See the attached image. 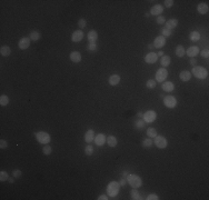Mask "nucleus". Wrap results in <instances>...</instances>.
Segmentation results:
<instances>
[{
	"label": "nucleus",
	"instance_id": "obj_51",
	"mask_svg": "<svg viewBox=\"0 0 209 200\" xmlns=\"http://www.w3.org/2000/svg\"><path fill=\"white\" fill-rule=\"evenodd\" d=\"M142 116H144V113H142V112H141V111H140V112H138V113H137V117H138V118H139V119H140V118H142Z\"/></svg>",
	"mask_w": 209,
	"mask_h": 200
},
{
	"label": "nucleus",
	"instance_id": "obj_23",
	"mask_svg": "<svg viewBox=\"0 0 209 200\" xmlns=\"http://www.w3.org/2000/svg\"><path fill=\"white\" fill-rule=\"evenodd\" d=\"M106 142H107V145L110 147V148H115L116 146H117V138H116L115 136H108L107 138H106Z\"/></svg>",
	"mask_w": 209,
	"mask_h": 200
},
{
	"label": "nucleus",
	"instance_id": "obj_19",
	"mask_svg": "<svg viewBox=\"0 0 209 200\" xmlns=\"http://www.w3.org/2000/svg\"><path fill=\"white\" fill-rule=\"evenodd\" d=\"M106 138H107V137L104 136V133H98V135L95 137L94 141L97 146H99V147H100V146H104V142H106Z\"/></svg>",
	"mask_w": 209,
	"mask_h": 200
},
{
	"label": "nucleus",
	"instance_id": "obj_29",
	"mask_svg": "<svg viewBox=\"0 0 209 200\" xmlns=\"http://www.w3.org/2000/svg\"><path fill=\"white\" fill-rule=\"evenodd\" d=\"M130 197H131V199L132 200H140L141 199V195L139 193V191H138L136 188H134V189L130 191Z\"/></svg>",
	"mask_w": 209,
	"mask_h": 200
},
{
	"label": "nucleus",
	"instance_id": "obj_30",
	"mask_svg": "<svg viewBox=\"0 0 209 200\" xmlns=\"http://www.w3.org/2000/svg\"><path fill=\"white\" fill-rule=\"evenodd\" d=\"M29 38L31 41H38V40L40 39V32L39 31H36V30H33L30 32V36H29Z\"/></svg>",
	"mask_w": 209,
	"mask_h": 200
},
{
	"label": "nucleus",
	"instance_id": "obj_36",
	"mask_svg": "<svg viewBox=\"0 0 209 200\" xmlns=\"http://www.w3.org/2000/svg\"><path fill=\"white\" fill-rule=\"evenodd\" d=\"M156 86H157V82H156V80H154V79H149L146 82V87L148 89H154Z\"/></svg>",
	"mask_w": 209,
	"mask_h": 200
},
{
	"label": "nucleus",
	"instance_id": "obj_47",
	"mask_svg": "<svg viewBox=\"0 0 209 200\" xmlns=\"http://www.w3.org/2000/svg\"><path fill=\"white\" fill-rule=\"evenodd\" d=\"M174 0H165V6L167 7V8H171L172 6H174Z\"/></svg>",
	"mask_w": 209,
	"mask_h": 200
},
{
	"label": "nucleus",
	"instance_id": "obj_26",
	"mask_svg": "<svg viewBox=\"0 0 209 200\" xmlns=\"http://www.w3.org/2000/svg\"><path fill=\"white\" fill-rule=\"evenodd\" d=\"M0 53H1L2 57H8V56H10V53H11L10 47H9V46H2V47L0 48Z\"/></svg>",
	"mask_w": 209,
	"mask_h": 200
},
{
	"label": "nucleus",
	"instance_id": "obj_42",
	"mask_svg": "<svg viewBox=\"0 0 209 200\" xmlns=\"http://www.w3.org/2000/svg\"><path fill=\"white\" fill-rule=\"evenodd\" d=\"M156 21L158 25H165V23H166V18H165L164 16H158Z\"/></svg>",
	"mask_w": 209,
	"mask_h": 200
},
{
	"label": "nucleus",
	"instance_id": "obj_28",
	"mask_svg": "<svg viewBox=\"0 0 209 200\" xmlns=\"http://www.w3.org/2000/svg\"><path fill=\"white\" fill-rule=\"evenodd\" d=\"M200 33H199L198 31H191L190 32V35H189V39L191 40V41H194V42H197L200 40Z\"/></svg>",
	"mask_w": 209,
	"mask_h": 200
},
{
	"label": "nucleus",
	"instance_id": "obj_44",
	"mask_svg": "<svg viewBox=\"0 0 209 200\" xmlns=\"http://www.w3.org/2000/svg\"><path fill=\"white\" fill-rule=\"evenodd\" d=\"M147 200H158L159 199V197L157 196L156 193H150V195H148V197L146 198Z\"/></svg>",
	"mask_w": 209,
	"mask_h": 200
},
{
	"label": "nucleus",
	"instance_id": "obj_27",
	"mask_svg": "<svg viewBox=\"0 0 209 200\" xmlns=\"http://www.w3.org/2000/svg\"><path fill=\"white\" fill-rule=\"evenodd\" d=\"M175 52H176V56L179 57V58H182L184 56H185V53H186V51H185V48L181 46V45H178L177 47H176V50H175Z\"/></svg>",
	"mask_w": 209,
	"mask_h": 200
},
{
	"label": "nucleus",
	"instance_id": "obj_17",
	"mask_svg": "<svg viewBox=\"0 0 209 200\" xmlns=\"http://www.w3.org/2000/svg\"><path fill=\"white\" fill-rule=\"evenodd\" d=\"M179 79L184 82H187L191 79V72L188 70H182L180 73H179Z\"/></svg>",
	"mask_w": 209,
	"mask_h": 200
},
{
	"label": "nucleus",
	"instance_id": "obj_32",
	"mask_svg": "<svg viewBox=\"0 0 209 200\" xmlns=\"http://www.w3.org/2000/svg\"><path fill=\"white\" fill-rule=\"evenodd\" d=\"M8 103H9V97L6 96V95H1V97H0V105H1L2 107H5V106H7Z\"/></svg>",
	"mask_w": 209,
	"mask_h": 200
},
{
	"label": "nucleus",
	"instance_id": "obj_5",
	"mask_svg": "<svg viewBox=\"0 0 209 200\" xmlns=\"http://www.w3.org/2000/svg\"><path fill=\"white\" fill-rule=\"evenodd\" d=\"M168 71L166 68H159V69L156 71V82H164V81H166L168 77Z\"/></svg>",
	"mask_w": 209,
	"mask_h": 200
},
{
	"label": "nucleus",
	"instance_id": "obj_37",
	"mask_svg": "<svg viewBox=\"0 0 209 200\" xmlns=\"http://www.w3.org/2000/svg\"><path fill=\"white\" fill-rule=\"evenodd\" d=\"M172 35V30H170V29H168V28H162L161 29V36H164L165 38H167V37H170Z\"/></svg>",
	"mask_w": 209,
	"mask_h": 200
},
{
	"label": "nucleus",
	"instance_id": "obj_20",
	"mask_svg": "<svg viewBox=\"0 0 209 200\" xmlns=\"http://www.w3.org/2000/svg\"><path fill=\"white\" fill-rule=\"evenodd\" d=\"M87 37H88L89 43H96V41L98 39V32L96 30H90L88 32V36Z\"/></svg>",
	"mask_w": 209,
	"mask_h": 200
},
{
	"label": "nucleus",
	"instance_id": "obj_21",
	"mask_svg": "<svg viewBox=\"0 0 209 200\" xmlns=\"http://www.w3.org/2000/svg\"><path fill=\"white\" fill-rule=\"evenodd\" d=\"M197 11H198L200 15H206L209 11V7L206 2H201L197 6Z\"/></svg>",
	"mask_w": 209,
	"mask_h": 200
},
{
	"label": "nucleus",
	"instance_id": "obj_43",
	"mask_svg": "<svg viewBox=\"0 0 209 200\" xmlns=\"http://www.w3.org/2000/svg\"><path fill=\"white\" fill-rule=\"evenodd\" d=\"M12 176H13V178H20L21 171L19 169H15L12 171Z\"/></svg>",
	"mask_w": 209,
	"mask_h": 200
},
{
	"label": "nucleus",
	"instance_id": "obj_16",
	"mask_svg": "<svg viewBox=\"0 0 209 200\" xmlns=\"http://www.w3.org/2000/svg\"><path fill=\"white\" fill-rule=\"evenodd\" d=\"M69 58L75 63H79L81 61V53L79 51H73V52H70Z\"/></svg>",
	"mask_w": 209,
	"mask_h": 200
},
{
	"label": "nucleus",
	"instance_id": "obj_31",
	"mask_svg": "<svg viewBox=\"0 0 209 200\" xmlns=\"http://www.w3.org/2000/svg\"><path fill=\"white\" fill-rule=\"evenodd\" d=\"M152 145H154V142H152L151 138H149V137H147L146 139L142 140V147L144 148H151Z\"/></svg>",
	"mask_w": 209,
	"mask_h": 200
},
{
	"label": "nucleus",
	"instance_id": "obj_35",
	"mask_svg": "<svg viewBox=\"0 0 209 200\" xmlns=\"http://www.w3.org/2000/svg\"><path fill=\"white\" fill-rule=\"evenodd\" d=\"M147 136L149 138H155L157 136V130L155 128H148L147 129Z\"/></svg>",
	"mask_w": 209,
	"mask_h": 200
},
{
	"label": "nucleus",
	"instance_id": "obj_15",
	"mask_svg": "<svg viewBox=\"0 0 209 200\" xmlns=\"http://www.w3.org/2000/svg\"><path fill=\"white\" fill-rule=\"evenodd\" d=\"M157 60H158V56L155 52H149L145 56V61L147 63H155L157 62Z\"/></svg>",
	"mask_w": 209,
	"mask_h": 200
},
{
	"label": "nucleus",
	"instance_id": "obj_41",
	"mask_svg": "<svg viewBox=\"0 0 209 200\" xmlns=\"http://www.w3.org/2000/svg\"><path fill=\"white\" fill-rule=\"evenodd\" d=\"M98 47H97V43H89L87 46V50L90 51V52H94V51H97Z\"/></svg>",
	"mask_w": 209,
	"mask_h": 200
},
{
	"label": "nucleus",
	"instance_id": "obj_40",
	"mask_svg": "<svg viewBox=\"0 0 209 200\" xmlns=\"http://www.w3.org/2000/svg\"><path fill=\"white\" fill-rule=\"evenodd\" d=\"M87 26V20L86 19H84V18H81V19H79L78 20V27L80 28V30L81 29H84L85 27Z\"/></svg>",
	"mask_w": 209,
	"mask_h": 200
},
{
	"label": "nucleus",
	"instance_id": "obj_53",
	"mask_svg": "<svg viewBox=\"0 0 209 200\" xmlns=\"http://www.w3.org/2000/svg\"><path fill=\"white\" fill-rule=\"evenodd\" d=\"M154 48H155V47H154V45H152V43H149V45H148V49L152 50Z\"/></svg>",
	"mask_w": 209,
	"mask_h": 200
},
{
	"label": "nucleus",
	"instance_id": "obj_39",
	"mask_svg": "<svg viewBox=\"0 0 209 200\" xmlns=\"http://www.w3.org/2000/svg\"><path fill=\"white\" fill-rule=\"evenodd\" d=\"M8 179H9V175H8V172L2 170V171L0 172V181H7Z\"/></svg>",
	"mask_w": 209,
	"mask_h": 200
},
{
	"label": "nucleus",
	"instance_id": "obj_50",
	"mask_svg": "<svg viewBox=\"0 0 209 200\" xmlns=\"http://www.w3.org/2000/svg\"><path fill=\"white\" fill-rule=\"evenodd\" d=\"M108 196H106V195H100L99 197H98V200H108Z\"/></svg>",
	"mask_w": 209,
	"mask_h": 200
},
{
	"label": "nucleus",
	"instance_id": "obj_13",
	"mask_svg": "<svg viewBox=\"0 0 209 200\" xmlns=\"http://www.w3.org/2000/svg\"><path fill=\"white\" fill-rule=\"evenodd\" d=\"M198 53H199V48L197 46H191V47H189L188 49L186 50V55L188 57H190V58H195Z\"/></svg>",
	"mask_w": 209,
	"mask_h": 200
},
{
	"label": "nucleus",
	"instance_id": "obj_48",
	"mask_svg": "<svg viewBox=\"0 0 209 200\" xmlns=\"http://www.w3.org/2000/svg\"><path fill=\"white\" fill-rule=\"evenodd\" d=\"M189 63H190L192 67H195V66H196V63H197V59H196V58H190Z\"/></svg>",
	"mask_w": 209,
	"mask_h": 200
},
{
	"label": "nucleus",
	"instance_id": "obj_52",
	"mask_svg": "<svg viewBox=\"0 0 209 200\" xmlns=\"http://www.w3.org/2000/svg\"><path fill=\"white\" fill-rule=\"evenodd\" d=\"M157 56H158V57H160V56H161V57H162V56H164V51H161V50H160V51H158V53H157Z\"/></svg>",
	"mask_w": 209,
	"mask_h": 200
},
{
	"label": "nucleus",
	"instance_id": "obj_1",
	"mask_svg": "<svg viewBox=\"0 0 209 200\" xmlns=\"http://www.w3.org/2000/svg\"><path fill=\"white\" fill-rule=\"evenodd\" d=\"M126 180H127V183H129L130 187H132V188L138 189L142 186V179L138 175H135V173H129L126 177Z\"/></svg>",
	"mask_w": 209,
	"mask_h": 200
},
{
	"label": "nucleus",
	"instance_id": "obj_6",
	"mask_svg": "<svg viewBox=\"0 0 209 200\" xmlns=\"http://www.w3.org/2000/svg\"><path fill=\"white\" fill-rule=\"evenodd\" d=\"M154 143H155V146H156L158 149H165V148L168 146L167 139H166L165 137H162V136H158V135L155 137Z\"/></svg>",
	"mask_w": 209,
	"mask_h": 200
},
{
	"label": "nucleus",
	"instance_id": "obj_24",
	"mask_svg": "<svg viewBox=\"0 0 209 200\" xmlns=\"http://www.w3.org/2000/svg\"><path fill=\"white\" fill-rule=\"evenodd\" d=\"M170 62H171V58H170V56H168V55H164V56L161 57V59H160V65L162 66V68L168 67V66L170 65Z\"/></svg>",
	"mask_w": 209,
	"mask_h": 200
},
{
	"label": "nucleus",
	"instance_id": "obj_10",
	"mask_svg": "<svg viewBox=\"0 0 209 200\" xmlns=\"http://www.w3.org/2000/svg\"><path fill=\"white\" fill-rule=\"evenodd\" d=\"M30 38L29 37H22L19 41H18V47H19V49L21 50H26L29 48V46H30Z\"/></svg>",
	"mask_w": 209,
	"mask_h": 200
},
{
	"label": "nucleus",
	"instance_id": "obj_54",
	"mask_svg": "<svg viewBox=\"0 0 209 200\" xmlns=\"http://www.w3.org/2000/svg\"><path fill=\"white\" fill-rule=\"evenodd\" d=\"M128 175H129V173H128L127 171H124V172H122V176H124V178H126V177H127Z\"/></svg>",
	"mask_w": 209,
	"mask_h": 200
},
{
	"label": "nucleus",
	"instance_id": "obj_34",
	"mask_svg": "<svg viewBox=\"0 0 209 200\" xmlns=\"http://www.w3.org/2000/svg\"><path fill=\"white\" fill-rule=\"evenodd\" d=\"M42 152H43V155H46V156L51 155V152H52L51 146H49V145H45V146H43V148H42Z\"/></svg>",
	"mask_w": 209,
	"mask_h": 200
},
{
	"label": "nucleus",
	"instance_id": "obj_55",
	"mask_svg": "<svg viewBox=\"0 0 209 200\" xmlns=\"http://www.w3.org/2000/svg\"><path fill=\"white\" fill-rule=\"evenodd\" d=\"M13 181H15L13 178H9V179H8V182H10V183H13Z\"/></svg>",
	"mask_w": 209,
	"mask_h": 200
},
{
	"label": "nucleus",
	"instance_id": "obj_3",
	"mask_svg": "<svg viewBox=\"0 0 209 200\" xmlns=\"http://www.w3.org/2000/svg\"><path fill=\"white\" fill-rule=\"evenodd\" d=\"M35 138L41 145H48L51 141L50 135L48 132H46V131H38V132H36L35 133Z\"/></svg>",
	"mask_w": 209,
	"mask_h": 200
},
{
	"label": "nucleus",
	"instance_id": "obj_11",
	"mask_svg": "<svg viewBox=\"0 0 209 200\" xmlns=\"http://www.w3.org/2000/svg\"><path fill=\"white\" fill-rule=\"evenodd\" d=\"M83 39H84V31L83 30L79 29L73 31V35H71V40L73 42H80Z\"/></svg>",
	"mask_w": 209,
	"mask_h": 200
},
{
	"label": "nucleus",
	"instance_id": "obj_8",
	"mask_svg": "<svg viewBox=\"0 0 209 200\" xmlns=\"http://www.w3.org/2000/svg\"><path fill=\"white\" fill-rule=\"evenodd\" d=\"M142 119H144L145 122L151 123V122H154V121L157 119V112L156 111H154V110H148V111H146V112L144 113Z\"/></svg>",
	"mask_w": 209,
	"mask_h": 200
},
{
	"label": "nucleus",
	"instance_id": "obj_38",
	"mask_svg": "<svg viewBox=\"0 0 209 200\" xmlns=\"http://www.w3.org/2000/svg\"><path fill=\"white\" fill-rule=\"evenodd\" d=\"M85 153L87 155V156H91L93 153H94V146H91V145H87V147L85 148Z\"/></svg>",
	"mask_w": 209,
	"mask_h": 200
},
{
	"label": "nucleus",
	"instance_id": "obj_33",
	"mask_svg": "<svg viewBox=\"0 0 209 200\" xmlns=\"http://www.w3.org/2000/svg\"><path fill=\"white\" fill-rule=\"evenodd\" d=\"M145 121H144V119L142 120H140V119H138V120H136V122H135V127H136L137 129L139 130H141V129H144L145 128Z\"/></svg>",
	"mask_w": 209,
	"mask_h": 200
},
{
	"label": "nucleus",
	"instance_id": "obj_12",
	"mask_svg": "<svg viewBox=\"0 0 209 200\" xmlns=\"http://www.w3.org/2000/svg\"><path fill=\"white\" fill-rule=\"evenodd\" d=\"M162 11H164V7H162L161 5H155V6H152L151 9H150V15L157 16V17H158V16H161Z\"/></svg>",
	"mask_w": 209,
	"mask_h": 200
},
{
	"label": "nucleus",
	"instance_id": "obj_9",
	"mask_svg": "<svg viewBox=\"0 0 209 200\" xmlns=\"http://www.w3.org/2000/svg\"><path fill=\"white\" fill-rule=\"evenodd\" d=\"M154 47L157 48V49H160V48H162L165 45H166V38L164 37V36H157L155 40H154Z\"/></svg>",
	"mask_w": 209,
	"mask_h": 200
},
{
	"label": "nucleus",
	"instance_id": "obj_4",
	"mask_svg": "<svg viewBox=\"0 0 209 200\" xmlns=\"http://www.w3.org/2000/svg\"><path fill=\"white\" fill-rule=\"evenodd\" d=\"M120 189V185L117 181H110L107 186V193L109 197H116L119 192Z\"/></svg>",
	"mask_w": 209,
	"mask_h": 200
},
{
	"label": "nucleus",
	"instance_id": "obj_46",
	"mask_svg": "<svg viewBox=\"0 0 209 200\" xmlns=\"http://www.w3.org/2000/svg\"><path fill=\"white\" fill-rule=\"evenodd\" d=\"M200 55H201V57H204V58H206V59H208L209 57V50L208 49H204L201 52H200Z\"/></svg>",
	"mask_w": 209,
	"mask_h": 200
},
{
	"label": "nucleus",
	"instance_id": "obj_18",
	"mask_svg": "<svg viewBox=\"0 0 209 200\" xmlns=\"http://www.w3.org/2000/svg\"><path fill=\"white\" fill-rule=\"evenodd\" d=\"M161 88H162L164 91H166V92H171V91H174V89H175V85L171 81H164L162 85H161Z\"/></svg>",
	"mask_w": 209,
	"mask_h": 200
},
{
	"label": "nucleus",
	"instance_id": "obj_49",
	"mask_svg": "<svg viewBox=\"0 0 209 200\" xmlns=\"http://www.w3.org/2000/svg\"><path fill=\"white\" fill-rule=\"evenodd\" d=\"M126 183H127V180H126V178H121V179H120V181H119V185H120V187H125Z\"/></svg>",
	"mask_w": 209,
	"mask_h": 200
},
{
	"label": "nucleus",
	"instance_id": "obj_45",
	"mask_svg": "<svg viewBox=\"0 0 209 200\" xmlns=\"http://www.w3.org/2000/svg\"><path fill=\"white\" fill-rule=\"evenodd\" d=\"M7 147H8V142L3 139L0 140V148H1V149H6Z\"/></svg>",
	"mask_w": 209,
	"mask_h": 200
},
{
	"label": "nucleus",
	"instance_id": "obj_25",
	"mask_svg": "<svg viewBox=\"0 0 209 200\" xmlns=\"http://www.w3.org/2000/svg\"><path fill=\"white\" fill-rule=\"evenodd\" d=\"M178 26V19H170L168 20L167 22L165 23V27L168 28V29L172 30L174 28H176Z\"/></svg>",
	"mask_w": 209,
	"mask_h": 200
},
{
	"label": "nucleus",
	"instance_id": "obj_7",
	"mask_svg": "<svg viewBox=\"0 0 209 200\" xmlns=\"http://www.w3.org/2000/svg\"><path fill=\"white\" fill-rule=\"evenodd\" d=\"M164 99V105L167 107V108H170V109H172V108H176L177 107V99L174 97V96H166V97H164L162 98Z\"/></svg>",
	"mask_w": 209,
	"mask_h": 200
},
{
	"label": "nucleus",
	"instance_id": "obj_2",
	"mask_svg": "<svg viewBox=\"0 0 209 200\" xmlns=\"http://www.w3.org/2000/svg\"><path fill=\"white\" fill-rule=\"evenodd\" d=\"M191 75H194V77H196L197 79H206L207 76H208V71L207 69H205L204 67H200V66H195L192 67L191 70Z\"/></svg>",
	"mask_w": 209,
	"mask_h": 200
},
{
	"label": "nucleus",
	"instance_id": "obj_14",
	"mask_svg": "<svg viewBox=\"0 0 209 200\" xmlns=\"http://www.w3.org/2000/svg\"><path fill=\"white\" fill-rule=\"evenodd\" d=\"M95 137H96V135H95L94 130L88 129L86 131V133H85V141H86L87 143H91V142L95 140Z\"/></svg>",
	"mask_w": 209,
	"mask_h": 200
},
{
	"label": "nucleus",
	"instance_id": "obj_22",
	"mask_svg": "<svg viewBox=\"0 0 209 200\" xmlns=\"http://www.w3.org/2000/svg\"><path fill=\"white\" fill-rule=\"evenodd\" d=\"M120 79H121V77L119 76V75H116V73H114V75H111L110 77H109V85L110 86H117L119 82H120Z\"/></svg>",
	"mask_w": 209,
	"mask_h": 200
}]
</instances>
